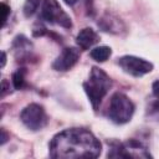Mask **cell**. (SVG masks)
Returning <instances> with one entry per match:
<instances>
[{"label": "cell", "instance_id": "6da1fadb", "mask_svg": "<svg viewBox=\"0 0 159 159\" xmlns=\"http://www.w3.org/2000/svg\"><path fill=\"white\" fill-rule=\"evenodd\" d=\"M99 140L84 128H71L57 133L50 143L52 158H96L101 154Z\"/></svg>", "mask_w": 159, "mask_h": 159}, {"label": "cell", "instance_id": "7a4b0ae2", "mask_svg": "<svg viewBox=\"0 0 159 159\" xmlns=\"http://www.w3.org/2000/svg\"><path fill=\"white\" fill-rule=\"evenodd\" d=\"M112 86V81L109 76L98 67H92L88 81L83 82V89L93 107L94 111L99 107L103 97L108 93Z\"/></svg>", "mask_w": 159, "mask_h": 159}, {"label": "cell", "instance_id": "3957f363", "mask_svg": "<svg viewBox=\"0 0 159 159\" xmlns=\"http://www.w3.org/2000/svg\"><path fill=\"white\" fill-rule=\"evenodd\" d=\"M134 104L133 102L124 94V93H114L109 102L108 117L116 124H124L132 119L134 113Z\"/></svg>", "mask_w": 159, "mask_h": 159}, {"label": "cell", "instance_id": "277c9868", "mask_svg": "<svg viewBox=\"0 0 159 159\" xmlns=\"http://www.w3.org/2000/svg\"><path fill=\"white\" fill-rule=\"evenodd\" d=\"M41 17L50 24H57L65 29L72 27L71 17L62 10L57 0H43Z\"/></svg>", "mask_w": 159, "mask_h": 159}, {"label": "cell", "instance_id": "5b68a950", "mask_svg": "<svg viewBox=\"0 0 159 159\" xmlns=\"http://www.w3.org/2000/svg\"><path fill=\"white\" fill-rule=\"evenodd\" d=\"M20 118H21L22 123L31 130H39L47 124L46 112H45L43 107L37 103H31V104L26 106L22 109Z\"/></svg>", "mask_w": 159, "mask_h": 159}, {"label": "cell", "instance_id": "8992f818", "mask_svg": "<svg viewBox=\"0 0 159 159\" xmlns=\"http://www.w3.org/2000/svg\"><path fill=\"white\" fill-rule=\"evenodd\" d=\"M118 65L125 73L132 75L134 77L144 76L152 72L153 70V63L137 56H123L118 58Z\"/></svg>", "mask_w": 159, "mask_h": 159}, {"label": "cell", "instance_id": "52a82bcc", "mask_svg": "<svg viewBox=\"0 0 159 159\" xmlns=\"http://www.w3.org/2000/svg\"><path fill=\"white\" fill-rule=\"evenodd\" d=\"M78 60H80V51L76 47H66L62 50L60 56L53 61L52 68L56 71L65 72L72 68Z\"/></svg>", "mask_w": 159, "mask_h": 159}, {"label": "cell", "instance_id": "ba28073f", "mask_svg": "<svg viewBox=\"0 0 159 159\" xmlns=\"http://www.w3.org/2000/svg\"><path fill=\"white\" fill-rule=\"evenodd\" d=\"M99 40L98 35L96 34V31L91 27H84L82 29L77 37H76V42L77 45L82 48V50H88L89 47H92L94 43H97Z\"/></svg>", "mask_w": 159, "mask_h": 159}, {"label": "cell", "instance_id": "9c48e42d", "mask_svg": "<svg viewBox=\"0 0 159 159\" xmlns=\"http://www.w3.org/2000/svg\"><path fill=\"white\" fill-rule=\"evenodd\" d=\"M112 51L111 47L108 46H99V47H94L93 50H91V57L97 61V62H104L106 60H108V57L111 56Z\"/></svg>", "mask_w": 159, "mask_h": 159}, {"label": "cell", "instance_id": "30bf717a", "mask_svg": "<svg viewBox=\"0 0 159 159\" xmlns=\"http://www.w3.org/2000/svg\"><path fill=\"white\" fill-rule=\"evenodd\" d=\"M24 83H25V71L17 70L16 72L12 73V84L15 89H20L24 87Z\"/></svg>", "mask_w": 159, "mask_h": 159}, {"label": "cell", "instance_id": "8fae6325", "mask_svg": "<svg viewBox=\"0 0 159 159\" xmlns=\"http://www.w3.org/2000/svg\"><path fill=\"white\" fill-rule=\"evenodd\" d=\"M39 5H40V0H26V2L24 5V14H25V16H27V17L32 16L36 12Z\"/></svg>", "mask_w": 159, "mask_h": 159}, {"label": "cell", "instance_id": "7c38bea8", "mask_svg": "<svg viewBox=\"0 0 159 159\" xmlns=\"http://www.w3.org/2000/svg\"><path fill=\"white\" fill-rule=\"evenodd\" d=\"M1 9H2V25H5V22L7 20V15L10 12V7L5 2H1Z\"/></svg>", "mask_w": 159, "mask_h": 159}, {"label": "cell", "instance_id": "4fadbf2b", "mask_svg": "<svg viewBox=\"0 0 159 159\" xmlns=\"http://www.w3.org/2000/svg\"><path fill=\"white\" fill-rule=\"evenodd\" d=\"M153 94L159 99V81H155L153 83Z\"/></svg>", "mask_w": 159, "mask_h": 159}, {"label": "cell", "instance_id": "5bb4252c", "mask_svg": "<svg viewBox=\"0 0 159 159\" xmlns=\"http://www.w3.org/2000/svg\"><path fill=\"white\" fill-rule=\"evenodd\" d=\"M1 144H5V142L7 140V134H6V132H5V129H1Z\"/></svg>", "mask_w": 159, "mask_h": 159}, {"label": "cell", "instance_id": "9a60e30c", "mask_svg": "<svg viewBox=\"0 0 159 159\" xmlns=\"http://www.w3.org/2000/svg\"><path fill=\"white\" fill-rule=\"evenodd\" d=\"M1 56H2V58H1V67H4L5 66V62H6V55H5V52H2Z\"/></svg>", "mask_w": 159, "mask_h": 159}, {"label": "cell", "instance_id": "2e32d148", "mask_svg": "<svg viewBox=\"0 0 159 159\" xmlns=\"http://www.w3.org/2000/svg\"><path fill=\"white\" fill-rule=\"evenodd\" d=\"M63 1H65V2L67 4V5H70V6H72V5H75V4H76V2L78 1V0H63Z\"/></svg>", "mask_w": 159, "mask_h": 159}, {"label": "cell", "instance_id": "e0dca14e", "mask_svg": "<svg viewBox=\"0 0 159 159\" xmlns=\"http://www.w3.org/2000/svg\"><path fill=\"white\" fill-rule=\"evenodd\" d=\"M92 4V0H87V5H91Z\"/></svg>", "mask_w": 159, "mask_h": 159}]
</instances>
